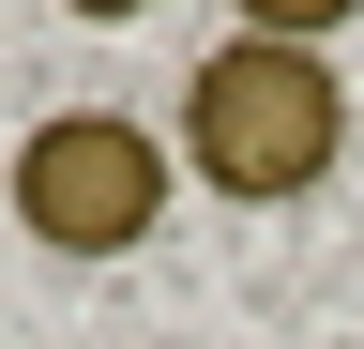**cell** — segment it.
Masks as SVG:
<instances>
[{
	"label": "cell",
	"mask_w": 364,
	"mask_h": 349,
	"mask_svg": "<svg viewBox=\"0 0 364 349\" xmlns=\"http://www.w3.org/2000/svg\"><path fill=\"white\" fill-rule=\"evenodd\" d=\"M349 152V92L304 31H228V46L182 76V167L228 198V213H273V198H318Z\"/></svg>",
	"instance_id": "6da1fadb"
},
{
	"label": "cell",
	"mask_w": 364,
	"mask_h": 349,
	"mask_svg": "<svg viewBox=\"0 0 364 349\" xmlns=\"http://www.w3.org/2000/svg\"><path fill=\"white\" fill-rule=\"evenodd\" d=\"M167 213V137L122 107H46L16 137V228L46 258H136Z\"/></svg>",
	"instance_id": "7a4b0ae2"
}]
</instances>
